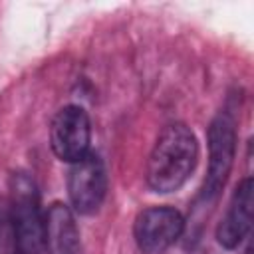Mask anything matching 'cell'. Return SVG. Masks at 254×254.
<instances>
[{
	"label": "cell",
	"instance_id": "6da1fadb",
	"mask_svg": "<svg viewBox=\"0 0 254 254\" xmlns=\"http://www.w3.org/2000/svg\"><path fill=\"white\" fill-rule=\"evenodd\" d=\"M198 141L185 123L167 125L157 137L147 161L145 179L151 190L167 194L179 190L194 171Z\"/></svg>",
	"mask_w": 254,
	"mask_h": 254
},
{
	"label": "cell",
	"instance_id": "7a4b0ae2",
	"mask_svg": "<svg viewBox=\"0 0 254 254\" xmlns=\"http://www.w3.org/2000/svg\"><path fill=\"white\" fill-rule=\"evenodd\" d=\"M10 224L14 254H48L46 214L28 173H14L10 179Z\"/></svg>",
	"mask_w": 254,
	"mask_h": 254
},
{
	"label": "cell",
	"instance_id": "3957f363",
	"mask_svg": "<svg viewBox=\"0 0 254 254\" xmlns=\"http://www.w3.org/2000/svg\"><path fill=\"white\" fill-rule=\"evenodd\" d=\"M236 155V121L228 111H220L208 127V173L200 196L212 200L218 196L232 171Z\"/></svg>",
	"mask_w": 254,
	"mask_h": 254
},
{
	"label": "cell",
	"instance_id": "277c9868",
	"mask_svg": "<svg viewBox=\"0 0 254 254\" xmlns=\"http://www.w3.org/2000/svg\"><path fill=\"white\" fill-rule=\"evenodd\" d=\"M91 143V121L83 107L65 105L62 107L50 125V145L58 159L75 163L89 153Z\"/></svg>",
	"mask_w": 254,
	"mask_h": 254
},
{
	"label": "cell",
	"instance_id": "5b68a950",
	"mask_svg": "<svg viewBox=\"0 0 254 254\" xmlns=\"http://www.w3.org/2000/svg\"><path fill=\"white\" fill-rule=\"evenodd\" d=\"M67 194L71 208L79 214H93L99 210L107 194L105 165L97 153H87L71 163L67 175Z\"/></svg>",
	"mask_w": 254,
	"mask_h": 254
},
{
	"label": "cell",
	"instance_id": "8992f818",
	"mask_svg": "<svg viewBox=\"0 0 254 254\" xmlns=\"http://www.w3.org/2000/svg\"><path fill=\"white\" fill-rule=\"evenodd\" d=\"M185 230V218L177 208L151 206L137 214L133 236L143 254H161L173 246Z\"/></svg>",
	"mask_w": 254,
	"mask_h": 254
},
{
	"label": "cell",
	"instance_id": "52a82bcc",
	"mask_svg": "<svg viewBox=\"0 0 254 254\" xmlns=\"http://www.w3.org/2000/svg\"><path fill=\"white\" fill-rule=\"evenodd\" d=\"M252 202H254V185L252 179L246 177L232 192L226 214L222 216L216 228V240L222 248H236L248 234L252 222Z\"/></svg>",
	"mask_w": 254,
	"mask_h": 254
},
{
	"label": "cell",
	"instance_id": "ba28073f",
	"mask_svg": "<svg viewBox=\"0 0 254 254\" xmlns=\"http://www.w3.org/2000/svg\"><path fill=\"white\" fill-rule=\"evenodd\" d=\"M48 254H79L81 240L73 210L64 202H54L46 212Z\"/></svg>",
	"mask_w": 254,
	"mask_h": 254
},
{
	"label": "cell",
	"instance_id": "9c48e42d",
	"mask_svg": "<svg viewBox=\"0 0 254 254\" xmlns=\"http://www.w3.org/2000/svg\"><path fill=\"white\" fill-rule=\"evenodd\" d=\"M244 254H252V250H250V246L246 248V252H244Z\"/></svg>",
	"mask_w": 254,
	"mask_h": 254
}]
</instances>
